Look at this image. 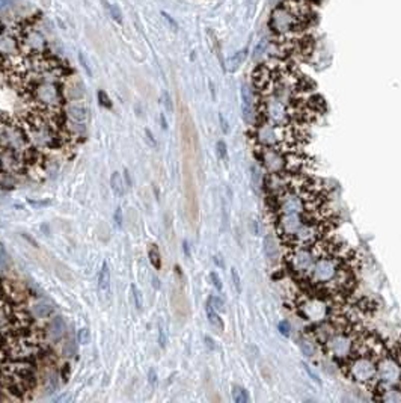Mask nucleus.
Instances as JSON below:
<instances>
[{
  "instance_id": "f257e3e1",
  "label": "nucleus",
  "mask_w": 401,
  "mask_h": 403,
  "mask_svg": "<svg viewBox=\"0 0 401 403\" xmlns=\"http://www.w3.org/2000/svg\"><path fill=\"white\" fill-rule=\"evenodd\" d=\"M264 189L276 234L287 248L317 244L335 228L337 220L325 190L300 172L267 174Z\"/></svg>"
},
{
  "instance_id": "f03ea898",
  "label": "nucleus",
  "mask_w": 401,
  "mask_h": 403,
  "mask_svg": "<svg viewBox=\"0 0 401 403\" xmlns=\"http://www.w3.org/2000/svg\"><path fill=\"white\" fill-rule=\"evenodd\" d=\"M285 266L306 292L341 299L356 286L355 252L326 238L308 246L288 248Z\"/></svg>"
},
{
  "instance_id": "7ed1b4c3",
  "label": "nucleus",
  "mask_w": 401,
  "mask_h": 403,
  "mask_svg": "<svg viewBox=\"0 0 401 403\" xmlns=\"http://www.w3.org/2000/svg\"><path fill=\"white\" fill-rule=\"evenodd\" d=\"M255 146L272 148L279 151H300L306 140V133L302 126L278 124L267 120H255L252 130Z\"/></svg>"
},
{
  "instance_id": "20e7f679",
  "label": "nucleus",
  "mask_w": 401,
  "mask_h": 403,
  "mask_svg": "<svg viewBox=\"0 0 401 403\" xmlns=\"http://www.w3.org/2000/svg\"><path fill=\"white\" fill-rule=\"evenodd\" d=\"M340 298H332L328 294H320L306 292L296 298L294 306L300 317L312 322V324H323L331 318L340 316V304L337 302Z\"/></svg>"
},
{
  "instance_id": "39448f33",
  "label": "nucleus",
  "mask_w": 401,
  "mask_h": 403,
  "mask_svg": "<svg viewBox=\"0 0 401 403\" xmlns=\"http://www.w3.org/2000/svg\"><path fill=\"white\" fill-rule=\"evenodd\" d=\"M254 152L267 174H296L300 172L306 164L300 151H279L255 146Z\"/></svg>"
},
{
  "instance_id": "423d86ee",
  "label": "nucleus",
  "mask_w": 401,
  "mask_h": 403,
  "mask_svg": "<svg viewBox=\"0 0 401 403\" xmlns=\"http://www.w3.org/2000/svg\"><path fill=\"white\" fill-rule=\"evenodd\" d=\"M305 18H302L290 4L284 2L273 8L269 17V28L275 36L287 38L302 29Z\"/></svg>"
},
{
  "instance_id": "0eeeda50",
  "label": "nucleus",
  "mask_w": 401,
  "mask_h": 403,
  "mask_svg": "<svg viewBox=\"0 0 401 403\" xmlns=\"http://www.w3.org/2000/svg\"><path fill=\"white\" fill-rule=\"evenodd\" d=\"M242 108L245 121L248 124H252L257 118V104H255V94L249 86L242 88Z\"/></svg>"
},
{
  "instance_id": "6e6552de",
  "label": "nucleus",
  "mask_w": 401,
  "mask_h": 403,
  "mask_svg": "<svg viewBox=\"0 0 401 403\" xmlns=\"http://www.w3.org/2000/svg\"><path fill=\"white\" fill-rule=\"evenodd\" d=\"M65 114L72 122H85L88 118V109L83 106L82 102H71L69 104H66Z\"/></svg>"
},
{
  "instance_id": "1a4fd4ad",
  "label": "nucleus",
  "mask_w": 401,
  "mask_h": 403,
  "mask_svg": "<svg viewBox=\"0 0 401 403\" xmlns=\"http://www.w3.org/2000/svg\"><path fill=\"white\" fill-rule=\"evenodd\" d=\"M63 96L69 102H82L85 97V90L78 82H69L63 90Z\"/></svg>"
},
{
  "instance_id": "9d476101",
  "label": "nucleus",
  "mask_w": 401,
  "mask_h": 403,
  "mask_svg": "<svg viewBox=\"0 0 401 403\" xmlns=\"http://www.w3.org/2000/svg\"><path fill=\"white\" fill-rule=\"evenodd\" d=\"M98 288L103 293H107L110 288V270H109V266L106 262L103 263L100 274H98Z\"/></svg>"
},
{
  "instance_id": "9b49d317",
  "label": "nucleus",
  "mask_w": 401,
  "mask_h": 403,
  "mask_svg": "<svg viewBox=\"0 0 401 403\" xmlns=\"http://www.w3.org/2000/svg\"><path fill=\"white\" fill-rule=\"evenodd\" d=\"M246 58H248V48H243V50L237 52L234 56L229 58V60H228V70H229L231 72L237 71L240 66H242V65L245 64Z\"/></svg>"
},
{
  "instance_id": "f8f14e48",
  "label": "nucleus",
  "mask_w": 401,
  "mask_h": 403,
  "mask_svg": "<svg viewBox=\"0 0 401 403\" xmlns=\"http://www.w3.org/2000/svg\"><path fill=\"white\" fill-rule=\"evenodd\" d=\"M65 332V324H63V320L60 317H56L54 320L50 322V325H48V334L54 338V340H60L62 336Z\"/></svg>"
},
{
  "instance_id": "ddd939ff",
  "label": "nucleus",
  "mask_w": 401,
  "mask_h": 403,
  "mask_svg": "<svg viewBox=\"0 0 401 403\" xmlns=\"http://www.w3.org/2000/svg\"><path fill=\"white\" fill-rule=\"evenodd\" d=\"M205 310H207V317H208V322L210 324L214 326V328H217L220 332L225 330V325H223V320L220 318V316L217 314V311L211 306V304L210 302H207V306H205Z\"/></svg>"
},
{
  "instance_id": "4468645a",
  "label": "nucleus",
  "mask_w": 401,
  "mask_h": 403,
  "mask_svg": "<svg viewBox=\"0 0 401 403\" xmlns=\"http://www.w3.org/2000/svg\"><path fill=\"white\" fill-rule=\"evenodd\" d=\"M103 5H104L107 14L110 16V18H112L113 22H116V23L121 24V23H122V14H121L119 6H116V5H110L109 2H106V0H103Z\"/></svg>"
},
{
  "instance_id": "2eb2a0df",
  "label": "nucleus",
  "mask_w": 401,
  "mask_h": 403,
  "mask_svg": "<svg viewBox=\"0 0 401 403\" xmlns=\"http://www.w3.org/2000/svg\"><path fill=\"white\" fill-rule=\"evenodd\" d=\"M148 256H149V262H151V264H152V268H154L155 270H160V269H162V257H160V251H158V248H157L155 245H152V246L149 248Z\"/></svg>"
},
{
  "instance_id": "dca6fc26",
  "label": "nucleus",
  "mask_w": 401,
  "mask_h": 403,
  "mask_svg": "<svg viewBox=\"0 0 401 403\" xmlns=\"http://www.w3.org/2000/svg\"><path fill=\"white\" fill-rule=\"evenodd\" d=\"M110 186H112V190L116 195H124V183H122V178H121L119 172H113L110 176Z\"/></svg>"
},
{
  "instance_id": "f3484780",
  "label": "nucleus",
  "mask_w": 401,
  "mask_h": 403,
  "mask_svg": "<svg viewBox=\"0 0 401 403\" xmlns=\"http://www.w3.org/2000/svg\"><path fill=\"white\" fill-rule=\"evenodd\" d=\"M33 312H35L36 317H39V318H45V317H48V316L53 312V308H51L50 305H47V302H38V304H35V306H33Z\"/></svg>"
},
{
  "instance_id": "a211bd4d",
  "label": "nucleus",
  "mask_w": 401,
  "mask_h": 403,
  "mask_svg": "<svg viewBox=\"0 0 401 403\" xmlns=\"http://www.w3.org/2000/svg\"><path fill=\"white\" fill-rule=\"evenodd\" d=\"M232 397H234L235 403H248L249 402V396H248L246 390L242 386H237V385L232 388Z\"/></svg>"
},
{
  "instance_id": "6ab92c4d",
  "label": "nucleus",
  "mask_w": 401,
  "mask_h": 403,
  "mask_svg": "<svg viewBox=\"0 0 401 403\" xmlns=\"http://www.w3.org/2000/svg\"><path fill=\"white\" fill-rule=\"evenodd\" d=\"M269 41L267 40H261L258 44H257V47H255V50H254V58H255V60H260L266 53H269Z\"/></svg>"
},
{
  "instance_id": "aec40b11",
  "label": "nucleus",
  "mask_w": 401,
  "mask_h": 403,
  "mask_svg": "<svg viewBox=\"0 0 401 403\" xmlns=\"http://www.w3.org/2000/svg\"><path fill=\"white\" fill-rule=\"evenodd\" d=\"M131 298H133V302H134V306L137 310H142L143 308V299H142V293L140 290L133 284L131 286Z\"/></svg>"
},
{
  "instance_id": "412c9836",
  "label": "nucleus",
  "mask_w": 401,
  "mask_h": 403,
  "mask_svg": "<svg viewBox=\"0 0 401 403\" xmlns=\"http://www.w3.org/2000/svg\"><path fill=\"white\" fill-rule=\"evenodd\" d=\"M15 5H17V0H0V16L12 11Z\"/></svg>"
},
{
  "instance_id": "4be33fe9",
  "label": "nucleus",
  "mask_w": 401,
  "mask_h": 403,
  "mask_svg": "<svg viewBox=\"0 0 401 403\" xmlns=\"http://www.w3.org/2000/svg\"><path fill=\"white\" fill-rule=\"evenodd\" d=\"M77 340L80 344H88L91 342V331L88 328H82L77 334Z\"/></svg>"
},
{
  "instance_id": "5701e85b",
  "label": "nucleus",
  "mask_w": 401,
  "mask_h": 403,
  "mask_svg": "<svg viewBox=\"0 0 401 403\" xmlns=\"http://www.w3.org/2000/svg\"><path fill=\"white\" fill-rule=\"evenodd\" d=\"M98 103H100V106H103L106 109H112V106H113L107 92H104V91H98Z\"/></svg>"
},
{
  "instance_id": "b1692460",
  "label": "nucleus",
  "mask_w": 401,
  "mask_h": 403,
  "mask_svg": "<svg viewBox=\"0 0 401 403\" xmlns=\"http://www.w3.org/2000/svg\"><path fill=\"white\" fill-rule=\"evenodd\" d=\"M208 302L211 304V306H213L216 311H225V302H223L220 298H217V296H211V298L208 299Z\"/></svg>"
},
{
  "instance_id": "393cba45",
  "label": "nucleus",
  "mask_w": 401,
  "mask_h": 403,
  "mask_svg": "<svg viewBox=\"0 0 401 403\" xmlns=\"http://www.w3.org/2000/svg\"><path fill=\"white\" fill-rule=\"evenodd\" d=\"M78 62H80V65L83 66V70L86 71V74L89 77H92V68H91L89 62H88V59H86V56L83 53H78Z\"/></svg>"
},
{
  "instance_id": "a878e982",
  "label": "nucleus",
  "mask_w": 401,
  "mask_h": 403,
  "mask_svg": "<svg viewBox=\"0 0 401 403\" xmlns=\"http://www.w3.org/2000/svg\"><path fill=\"white\" fill-rule=\"evenodd\" d=\"M216 150H217V156L222 158V160H228V150H226V145L223 140H219L216 144Z\"/></svg>"
},
{
  "instance_id": "bb28decb",
  "label": "nucleus",
  "mask_w": 401,
  "mask_h": 403,
  "mask_svg": "<svg viewBox=\"0 0 401 403\" xmlns=\"http://www.w3.org/2000/svg\"><path fill=\"white\" fill-rule=\"evenodd\" d=\"M231 276H232V282H234L237 292H238V293H242V281H240V275H238V272H237L235 269L231 270Z\"/></svg>"
},
{
  "instance_id": "cd10ccee",
  "label": "nucleus",
  "mask_w": 401,
  "mask_h": 403,
  "mask_svg": "<svg viewBox=\"0 0 401 403\" xmlns=\"http://www.w3.org/2000/svg\"><path fill=\"white\" fill-rule=\"evenodd\" d=\"M8 266V256L6 251L3 250V246L0 245V270H3Z\"/></svg>"
},
{
  "instance_id": "c85d7f7f",
  "label": "nucleus",
  "mask_w": 401,
  "mask_h": 403,
  "mask_svg": "<svg viewBox=\"0 0 401 403\" xmlns=\"http://www.w3.org/2000/svg\"><path fill=\"white\" fill-rule=\"evenodd\" d=\"M210 278H211V281H213V286H214L217 290H222V281H220L219 275H217L216 272H211V274H210Z\"/></svg>"
},
{
  "instance_id": "c756f323",
  "label": "nucleus",
  "mask_w": 401,
  "mask_h": 403,
  "mask_svg": "<svg viewBox=\"0 0 401 403\" xmlns=\"http://www.w3.org/2000/svg\"><path fill=\"white\" fill-rule=\"evenodd\" d=\"M145 134H146V142H148L151 146H157V140H155V138L152 136V133H151L149 128H145Z\"/></svg>"
},
{
  "instance_id": "7c9ffc66",
  "label": "nucleus",
  "mask_w": 401,
  "mask_h": 403,
  "mask_svg": "<svg viewBox=\"0 0 401 403\" xmlns=\"http://www.w3.org/2000/svg\"><path fill=\"white\" fill-rule=\"evenodd\" d=\"M158 342H160V346L162 348L166 346V337H165V331H163L162 325L158 326Z\"/></svg>"
},
{
  "instance_id": "2f4dec72",
  "label": "nucleus",
  "mask_w": 401,
  "mask_h": 403,
  "mask_svg": "<svg viewBox=\"0 0 401 403\" xmlns=\"http://www.w3.org/2000/svg\"><path fill=\"white\" fill-rule=\"evenodd\" d=\"M29 204L33 206V207H47V206L51 204V201H47V200H44V201H33V200H29Z\"/></svg>"
},
{
  "instance_id": "473e14b6",
  "label": "nucleus",
  "mask_w": 401,
  "mask_h": 403,
  "mask_svg": "<svg viewBox=\"0 0 401 403\" xmlns=\"http://www.w3.org/2000/svg\"><path fill=\"white\" fill-rule=\"evenodd\" d=\"M115 222H116V225H122V210H121V207H118L116 208V212H115Z\"/></svg>"
},
{
  "instance_id": "72a5a7b5",
  "label": "nucleus",
  "mask_w": 401,
  "mask_h": 403,
  "mask_svg": "<svg viewBox=\"0 0 401 403\" xmlns=\"http://www.w3.org/2000/svg\"><path fill=\"white\" fill-rule=\"evenodd\" d=\"M279 330H281V332H282L284 336H288V334H290V326H288V324H287L285 320L279 324Z\"/></svg>"
},
{
  "instance_id": "f704fd0d",
  "label": "nucleus",
  "mask_w": 401,
  "mask_h": 403,
  "mask_svg": "<svg viewBox=\"0 0 401 403\" xmlns=\"http://www.w3.org/2000/svg\"><path fill=\"white\" fill-rule=\"evenodd\" d=\"M162 16H163V17H165V18H166V20H168V22L171 23V26H172L174 29H177V22H175V20H174V18H172L171 16H168L166 12H162Z\"/></svg>"
},
{
  "instance_id": "c9c22d12",
  "label": "nucleus",
  "mask_w": 401,
  "mask_h": 403,
  "mask_svg": "<svg viewBox=\"0 0 401 403\" xmlns=\"http://www.w3.org/2000/svg\"><path fill=\"white\" fill-rule=\"evenodd\" d=\"M219 120H220V122H222V128H223V132H225V133H228V122H226V120L223 118V115H222V114L219 115Z\"/></svg>"
},
{
  "instance_id": "e433bc0d",
  "label": "nucleus",
  "mask_w": 401,
  "mask_h": 403,
  "mask_svg": "<svg viewBox=\"0 0 401 403\" xmlns=\"http://www.w3.org/2000/svg\"><path fill=\"white\" fill-rule=\"evenodd\" d=\"M124 177H125V184H127V188H131V178H130V172H128V170H124Z\"/></svg>"
},
{
  "instance_id": "4c0bfd02",
  "label": "nucleus",
  "mask_w": 401,
  "mask_h": 403,
  "mask_svg": "<svg viewBox=\"0 0 401 403\" xmlns=\"http://www.w3.org/2000/svg\"><path fill=\"white\" fill-rule=\"evenodd\" d=\"M165 103H166V108H168V110L169 112H172V103H171V98H169V96L168 94H165Z\"/></svg>"
},
{
  "instance_id": "58836bf2",
  "label": "nucleus",
  "mask_w": 401,
  "mask_h": 403,
  "mask_svg": "<svg viewBox=\"0 0 401 403\" xmlns=\"http://www.w3.org/2000/svg\"><path fill=\"white\" fill-rule=\"evenodd\" d=\"M149 382L151 384H155L157 382V374L154 373V370H149Z\"/></svg>"
},
{
  "instance_id": "ea45409f",
  "label": "nucleus",
  "mask_w": 401,
  "mask_h": 403,
  "mask_svg": "<svg viewBox=\"0 0 401 403\" xmlns=\"http://www.w3.org/2000/svg\"><path fill=\"white\" fill-rule=\"evenodd\" d=\"M285 0H269V4L272 5V6H278V5H281V4H284Z\"/></svg>"
},
{
  "instance_id": "a19ab883",
  "label": "nucleus",
  "mask_w": 401,
  "mask_h": 403,
  "mask_svg": "<svg viewBox=\"0 0 401 403\" xmlns=\"http://www.w3.org/2000/svg\"><path fill=\"white\" fill-rule=\"evenodd\" d=\"M205 342H207V346H208L210 349H214V344H213V340H211L210 337H205Z\"/></svg>"
},
{
  "instance_id": "79ce46f5",
  "label": "nucleus",
  "mask_w": 401,
  "mask_h": 403,
  "mask_svg": "<svg viewBox=\"0 0 401 403\" xmlns=\"http://www.w3.org/2000/svg\"><path fill=\"white\" fill-rule=\"evenodd\" d=\"M160 120H162V127H163V128L166 130V128H168V124H166V120H165V115H162V118H160Z\"/></svg>"
}]
</instances>
